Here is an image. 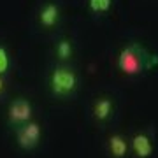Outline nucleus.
<instances>
[{
  "instance_id": "1",
  "label": "nucleus",
  "mask_w": 158,
  "mask_h": 158,
  "mask_svg": "<svg viewBox=\"0 0 158 158\" xmlns=\"http://www.w3.org/2000/svg\"><path fill=\"white\" fill-rule=\"evenodd\" d=\"M116 69L127 77H137L148 69V53L135 42L121 46L116 53Z\"/></svg>"
},
{
  "instance_id": "2",
  "label": "nucleus",
  "mask_w": 158,
  "mask_h": 158,
  "mask_svg": "<svg viewBox=\"0 0 158 158\" xmlns=\"http://www.w3.org/2000/svg\"><path fill=\"white\" fill-rule=\"evenodd\" d=\"M79 86L77 72L69 65H58L49 74V90L55 97L69 98L76 93Z\"/></svg>"
},
{
  "instance_id": "3",
  "label": "nucleus",
  "mask_w": 158,
  "mask_h": 158,
  "mask_svg": "<svg viewBox=\"0 0 158 158\" xmlns=\"http://www.w3.org/2000/svg\"><path fill=\"white\" fill-rule=\"evenodd\" d=\"M40 141V125L37 121H27L18 127L16 132V142L21 149H34Z\"/></svg>"
},
{
  "instance_id": "4",
  "label": "nucleus",
  "mask_w": 158,
  "mask_h": 158,
  "mask_svg": "<svg viewBox=\"0 0 158 158\" xmlns=\"http://www.w3.org/2000/svg\"><path fill=\"white\" fill-rule=\"evenodd\" d=\"M128 144H130V151L134 153L135 158H151L153 153H155L153 137L148 132H135L128 139Z\"/></svg>"
},
{
  "instance_id": "5",
  "label": "nucleus",
  "mask_w": 158,
  "mask_h": 158,
  "mask_svg": "<svg viewBox=\"0 0 158 158\" xmlns=\"http://www.w3.org/2000/svg\"><path fill=\"white\" fill-rule=\"evenodd\" d=\"M114 111H116V102H114V97L111 95H100L93 100V106H91V114H93V119L97 123H107L109 119L114 116Z\"/></svg>"
},
{
  "instance_id": "6",
  "label": "nucleus",
  "mask_w": 158,
  "mask_h": 158,
  "mask_svg": "<svg viewBox=\"0 0 158 158\" xmlns=\"http://www.w3.org/2000/svg\"><path fill=\"white\" fill-rule=\"evenodd\" d=\"M7 118L11 121V125H16V127L30 121L32 119V104L28 100H25V98H16L9 106Z\"/></svg>"
},
{
  "instance_id": "7",
  "label": "nucleus",
  "mask_w": 158,
  "mask_h": 158,
  "mask_svg": "<svg viewBox=\"0 0 158 158\" xmlns=\"http://www.w3.org/2000/svg\"><path fill=\"white\" fill-rule=\"evenodd\" d=\"M37 19H39V25L44 30H53L60 23V7L55 2H46L42 4L39 9V14H37Z\"/></svg>"
},
{
  "instance_id": "8",
  "label": "nucleus",
  "mask_w": 158,
  "mask_h": 158,
  "mask_svg": "<svg viewBox=\"0 0 158 158\" xmlns=\"http://www.w3.org/2000/svg\"><path fill=\"white\" fill-rule=\"evenodd\" d=\"M107 153L111 158H127V155L130 153L128 139L119 132L111 134L107 137Z\"/></svg>"
},
{
  "instance_id": "9",
  "label": "nucleus",
  "mask_w": 158,
  "mask_h": 158,
  "mask_svg": "<svg viewBox=\"0 0 158 158\" xmlns=\"http://www.w3.org/2000/svg\"><path fill=\"white\" fill-rule=\"evenodd\" d=\"M55 53H56V56L62 62L70 60L74 56V42L70 39H67V37H62L56 42V46H55Z\"/></svg>"
},
{
  "instance_id": "10",
  "label": "nucleus",
  "mask_w": 158,
  "mask_h": 158,
  "mask_svg": "<svg viewBox=\"0 0 158 158\" xmlns=\"http://www.w3.org/2000/svg\"><path fill=\"white\" fill-rule=\"evenodd\" d=\"M114 0H88V11L95 16H106L111 12Z\"/></svg>"
},
{
  "instance_id": "11",
  "label": "nucleus",
  "mask_w": 158,
  "mask_h": 158,
  "mask_svg": "<svg viewBox=\"0 0 158 158\" xmlns=\"http://www.w3.org/2000/svg\"><path fill=\"white\" fill-rule=\"evenodd\" d=\"M9 67H11V58H9V53H7V49L4 48V46H0V76L7 74Z\"/></svg>"
},
{
  "instance_id": "12",
  "label": "nucleus",
  "mask_w": 158,
  "mask_h": 158,
  "mask_svg": "<svg viewBox=\"0 0 158 158\" xmlns=\"http://www.w3.org/2000/svg\"><path fill=\"white\" fill-rule=\"evenodd\" d=\"M4 88H6V81H4V77L0 76V95L4 93Z\"/></svg>"
}]
</instances>
